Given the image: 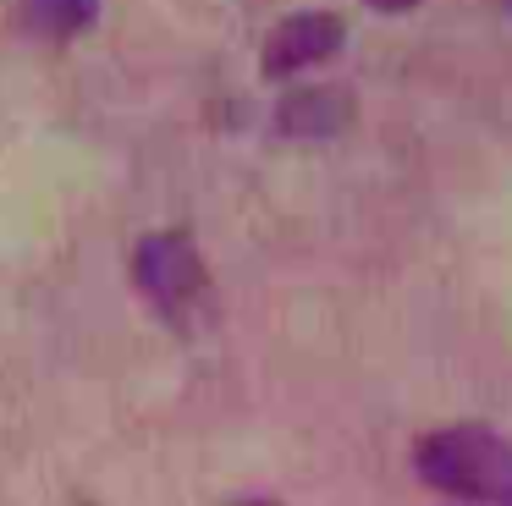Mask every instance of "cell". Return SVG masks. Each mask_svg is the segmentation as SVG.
Wrapping results in <instances>:
<instances>
[{"mask_svg":"<svg viewBox=\"0 0 512 506\" xmlns=\"http://www.w3.org/2000/svg\"><path fill=\"white\" fill-rule=\"evenodd\" d=\"M424 490L474 506H512V440L490 424H452L413 446Z\"/></svg>","mask_w":512,"mask_h":506,"instance_id":"cell-1","label":"cell"},{"mask_svg":"<svg viewBox=\"0 0 512 506\" xmlns=\"http://www.w3.org/2000/svg\"><path fill=\"white\" fill-rule=\"evenodd\" d=\"M133 281L155 303V314L177 330H193V314L210 303V270H204L193 237H182V231H155L138 242Z\"/></svg>","mask_w":512,"mask_h":506,"instance_id":"cell-2","label":"cell"},{"mask_svg":"<svg viewBox=\"0 0 512 506\" xmlns=\"http://www.w3.org/2000/svg\"><path fill=\"white\" fill-rule=\"evenodd\" d=\"M347 44V22L336 11H298V17H281L276 33L265 39V77H298L309 66L331 61Z\"/></svg>","mask_w":512,"mask_h":506,"instance_id":"cell-3","label":"cell"},{"mask_svg":"<svg viewBox=\"0 0 512 506\" xmlns=\"http://www.w3.org/2000/svg\"><path fill=\"white\" fill-rule=\"evenodd\" d=\"M353 121V94L342 88H287L276 105V127L287 138H336Z\"/></svg>","mask_w":512,"mask_h":506,"instance_id":"cell-4","label":"cell"},{"mask_svg":"<svg viewBox=\"0 0 512 506\" xmlns=\"http://www.w3.org/2000/svg\"><path fill=\"white\" fill-rule=\"evenodd\" d=\"M23 17L39 39H78L100 22V0H23Z\"/></svg>","mask_w":512,"mask_h":506,"instance_id":"cell-5","label":"cell"},{"mask_svg":"<svg viewBox=\"0 0 512 506\" xmlns=\"http://www.w3.org/2000/svg\"><path fill=\"white\" fill-rule=\"evenodd\" d=\"M375 11H413V6H424V0H369Z\"/></svg>","mask_w":512,"mask_h":506,"instance_id":"cell-6","label":"cell"},{"mask_svg":"<svg viewBox=\"0 0 512 506\" xmlns=\"http://www.w3.org/2000/svg\"><path fill=\"white\" fill-rule=\"evenodd\" d=\"M507 11H512V0H507Z\"/></svg>","mask_w":512,"mask_h":506,"instance_id":"cell-7","label":"cell"}]
</instances>
